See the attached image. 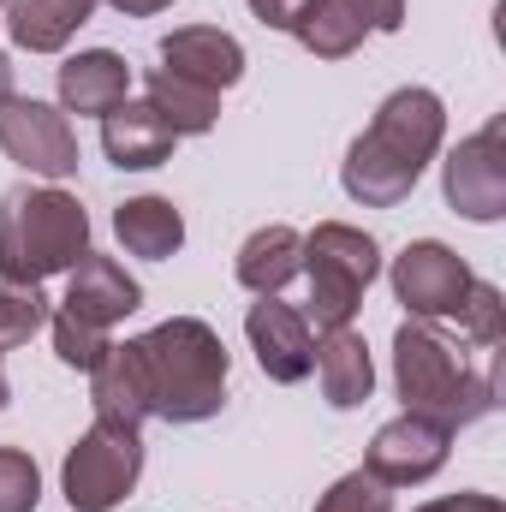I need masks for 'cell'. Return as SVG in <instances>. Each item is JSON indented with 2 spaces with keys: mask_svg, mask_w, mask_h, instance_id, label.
I'll return each mask as SVG.
<instances>
[{
  "mask_svg": "<svg viewBox=\"0 0 506 512\" xmlns=\"http://www.w3.org/2000/svg\"><path fill=\"white\" fill-rule=\"evenodd\" d=\"M441 137H447V108H441L435 90H423V84L393 90L376 108V120L358 131V143L346 149V167H340L346 197L364 203V209L405 203L417 191L423 167L435 161Z\"/></svg>",
  "mask_w": 506,
  "mask_h": 512,
  "instance_id": "6da1fadb",
  "label": "cell"
},
{
  "mask_svg": "<svg viewBox=\"0 0 506 512\" xmlns=\"http://www.w3.org/2000/svg\"><path fill=\"white\" fill-rule=\"evenodd\" d=\"M143 411L161 423H209L227 405V346L197 316H167L126 340Z\"/></svg>",
  "mask_w": 506,
  "mask_h": 512,
  "instance_id": "7a4b0ae2",
  "label": "cell"
},
{
  "mask_svg": "<svg viewBox=\"0 0 506 512\" xmlns=\"http://www.w3.org/2000/svg\"><path fill=\"white\" fill-rule=\"evenodd\" d=\"M90 256V215L60 185H12L0 197V274L42 286Z\"/></svg>",
  "mask_w": 506,
  "mask_h": 512,
  "instance_id": "3957f363",
  "label": "cell"
},
{
  "mask_svg": "<svg viewBox=\"0 0 506 512\" xmlns=\"http://www.w3.org/2000/svg\"><path fill=\"white\" fill-rule=\"evenodd\" d=\"M393 387H399L405 411H417L441 429H465L495 411V376L471 370V358L429 322H405L393 334Z\"/></svg>",
  "mask_w": 506,
  "mask_h": 512,
  "instance_id": "277c9868",
  "label": "cell"
},
{
  "mask_svg": "<svg viewBox=\"0 0 506 512\" xmlns=\"http://www.w3.org/2000/svg\"><path fill=\"white\" fill-rule=\"evenodd\" d=\"M304 274H310V310H304V322H316L322 334L328 328H352L370 280L381 274V251L370 233H358L346 221H322L304 239Z\"/></svg>",
  "mask_w": 506,
  "mask_h": 512,
  "instance_id": "5b68a950",
  "label": "cell"
},
{
  "mask_svg": "<svg viewBox=\"0 0 506 512\" xmlns=\"http://www.w3.org/2000/svg\"><path fill=\"white\" fill-rule=\"evenodd\" d=\"M137 477H143V435L126 423H102V417L72 441L60 465V489L72 512H114L137 489Z\"/></svg>",
  "mask_w": 506,
  "mask_h": 512,
  "instance_id": "8992f818",
  "label": "cell"
},
{
  "mask_svg": "<svg viewBox=\"0 0 506 512\" xmlns=\"http://www.w3.org/2000/svg\"><path fill=\"white\" fill-rule=\"evenodd\" d=\"M471 280L477 274L465 268V256L441 239H417L393 256V298L411 310V322H459Z\"/></svg>",
  "mask_w": 506,
  "mask_h": 512,
  "instance_id": "52a82bcc",
  "label": "cell"
},
{
  "mask_svg": "<svg viewBox=\"0 0 506 512\" xmlns=\"http://www.w3.org/2000/svg\"><path fill=\"white\" fill-rule=\"evenodd\" d=\"M0 149L36 179H72L78 173V131L54 102L6 96L0 102Z\"/></svg>",
  "mask_w": 506,
  "mask_h": 512,
  "instance_id": "ba28073f",
  "label": "cell"
},
{
  "mask_svg": "<svg viewBox=\"0 0 506 512\" xmlns=\"http://www.w3.org/2000/svg\"><path fill=\"white\" fill-rule=\"evenodd\" d=\"M441 191H447L453 215L501 221L506 215V120H489L483 131H471L441 161Z\"/></svg>",
  "mask_w": 506,
  "mask_h": 512,
  "instance_id": "9c48e42d",
  "label": "cell"
},
{
  "mask_svg": "<svg viewBox=\"0 0 506 512\" xmlns=\"http://www.w3.org/2000/svg\"><path fill=\"white\" fill-rule=\"evenodd\" d=\"M447 447H453V429L417 417V411H399L393 423H381L370 453H364V477H376L381 489H411V483H429L441 465H447Z\"/></svg>",
  "mask_w": 506,
  "mask_h": 512,
  "instance_id": "30bf717a",
  "label": "cell"
},
{
  "mask_svg": "<svg viewBox=\"0 0 506 512\" xmlns=\"http://www.w3.org/2000/svg\"><path fill=\"white\" fill-rule=\"evenodd\" d=\"M245 334H251V352L268 382H304L316 370V334H310L304 310H292L280 298H256L245 316Z\"/></svg>",
  "mask_w": 506,
  "mask_h": 512,
  "instance_id": "8fae6325",
  "label": "cell"
},
{
  "mask_svg": "<svg viewBox=\"0 0 506 512\" xmlns=\"http://www.w3.org/2000/svg\"><path fill=\"white\" fill-rule=\"evenodd\" d=\"M161 72L221 96L245 78V48H239V36H227L215 24H185V30L161 36Z\"/></svg>",
  "mask_w": 506,
  "mask_h": 512,
  "instance_id": "7c38bea8",
  "label": "cell"
},
{
  "mask_svg": "<svg viewBox=\"0 0 506 512\" xmlns=\"http://www.w3.org/2000/svg\"><path fill=\"white\" fill-rule=\"evenodd\" d=\"M137 304H143V286L131 280L114 256H96V251L72 268V280H66V298H60V310H66L72 322L96 328V334H108L114 322H126Z\"/></svg>",
  "mask_w": 506,
  "mask_h": 512,
  "instance_id": "4fadbf2b",
  "label": "cell"
},
{
  "mask_svg": "<svg viewBox=\"0 0 506 512\" xmlns=\"http://www.w3.org/2000/svg\"><path fill=\"white\" fill-rule=\"evenodd\" d=\"M131 96V66L114 48H84L60 66V114H114Z\"/></svg>",
  "mask_w": 506,
  "mask_h": 512,
  "instance_id": "5bb4252c",
  "label": "cell"
},
{
  "mask_svg": "<svg viewBox=\"0 0 506 512\" xmlns=\"http://www.w3.org/2000/svg\"><path fill=\"white\" fill-rule=\"evenodd\" d=\"M173 131L167 120L149 108V102H120L114 114H102V149H108V161L120 167V173H149V167H161L167 155H173Z\"/></svg>",
  "mask_w": 506,
  "mask_h": 512,
  "instance_id": "9a60e30c",
  "label": "cell"
},
{
  "mask_svg": "<svg viewBox=\"0 0 506 512\" xmlns=\"http://www.w3.org/2000/svg\"><path fill=\"white\" fill-rule=\"evenodd\" d=\"M316 382H322V399L334 411H358L376 387V364H370V346L358 328H328L316 340Z\"/></svg>",
  "mask_w": 506,
  "mask_h": 512,
  "instance_id": "2e32d148",
  "label": "cell"
},
{
  "mask_svg": "<svg viewBox=\"0 0 506 512\" xmlns=\"http://www.w3.org/2000/svg\"><path fill=\"white\" fill-rule=\"evenodd\" d=\"M233 274H239V286L256 292V298H280L304 274V233H292V227H256L251 239L239 245Z\"/></svg>",
  "mask_w": 506,
  "mask_h": 512,
  "instance_id": "e0dca14e",
  "label": "cell"
},
{
  "mask_svg": "<svg viewBox=\"0 0 506 512\" xmlns=\"http://www.w3.org/2000/svg\"><path fill=\"white\" fill-rule=\"evenodd\" d=\"M96 0H6L0 18H6V36L30 54H60L84 24H90Z\"/></svg>",
  "mask_w": 506,
  "mask_h": 512,
  "instance_id": "ac0fdd59",
  "label": "cell"
},
{
  "mask_svg": "<svg viewBox=\"0 0 506 512\" xmlns=\"http://www.w3.org/2000/svg\"><path fill=\"white\" fill-rule=\"evenodd\" d=\"M114 233L131 256L143 262H167V256L185 245V215L167 203V197H131L114 209Z\"/></svg>",
  "mask_w": 506,
  "mask_h": 512,
  "instance_id": "d6986e66",
  "label": "cell"
},
{
  "mask_svg": "<svg viewBox=\"0 0 506 512\" xmlns=\"http://www.w3.org/2000/svg\"><path fill=\"white\" fill-rule=\"evenodd\" d=\"M143 102L167 120L173 137H203V131H215V120H221V96L215 90H197V84H185V78H173L161 66L143 78Z\"/></svg>",
  "mask_w": 506,
  "mask_h": 512,
  "instance_id": "ffe728a7",
  "label": "cell"
},
{
  "mask_svg": "<svg viewBox=\"0 0 506 512\" xmlns=\"http://www.w3.org/2000/svg\"><path fill=\"white\" fill-rule=\"evenodd\" d=\"M90 399H96V417L102 423H126L137 429L149 411H143V393H137V376H131V358L126 346H108L102 364L90 370Z\"/></svg>",
  "mask_w": 506,
  "mask_h": 512,
  "instance_id": "44dd1931",
  "label": "cell"
},
{
  "mask_svg": "<svg viewBox=\"0 0 506 512\" xmlns=\"http://www.w3.org/2000/svg\"><path fill=\"white\" fill-rule=\"evenodd\" d=\"M316 60H346V54H358V42L370 36L358 18H352V6L346 0H310V12H304V24L292 30Z\"/></svg>",
  "mask_w": 506,
  "mask_h": 512,
  "instance_id": "7402d4cb",
  "label": "cell"
},
{
  "mask_svg": "<svg viewBox=\"0 0 506 512\" xmlns=\"http://www.w3.org/2000/svg\"><path fill=\"white\" fill-rule=\"evenodd\" d=\"M42 322H48L42 286H24V280H6V274H0V352L24 346Z\"/></svg>",
  "mask_w": 506,
  "mask_h": 512,
  "instance_id": "603a6c76",
  "label": "cell"
},
{
  "mask_svg": "<svg viewBox=\"0 0 506 512\" xmlns=\"http://www.w3.org/2000/svg\"><path fill=\"white\" fill-rule=\"evenodd\" d=\"M459 334H465L471 346H501V340H506V298H501V286L471 280L465 310H459Z\"/></svg>",
  "mask_w": 506,
  "mask_h": 512,
  "instance_id": "cb8c5ba5",
  "label": "cell"
},
{
  "mask_svg": "<svg viewBox=\"0 0 506 512\" xmlns=\"http://www.w3.org/2000/svg\"><path fill=\"white\" fill-rule=\"evenodd\" d=\"M42 501V471L30 453L0 447V512H36Z\"/></svg>",
  "mask_w": 506,
  "mask_h": 512,
  "instance_id": "d4e9b609",
  "label": "cell"
},
{
  "mask_svg": "<svg viewBox=\"0 0 506 512\" xmlns=\"http://www.w3.org/2000/svg\"><path fill=\"white\" fill-rule=\"evenodd\" d=\"M108 346H114L108 334H96V328H84V322H72L66 310L54 316V358H60L66 370H84V376H90V370L102 364V352H108Z\"/></svg>",
  "mask_w": 506,
  "mask_h": 512,
  "instance_id": "484cf974",
  "label": "cell"
},
{
  "mask_svg": "<svg viewBox=\"0 0 506 512\" xmlns=\"http://www.w3.org/2000/svg\"><path fill=\"white\" fill-rule=\"evenodd\" d=\"M316 512H393V507H387V489H381L376 477L352 471V477H340V483L316 501Z\"/></svg>",
  "mask_w": 506,
  "mask_h": 512,
  "instance_id": "4316f807",
  "label": "cell"
},
{
  "mask_svg": "<svg viewBox=\"0 0 506 512\" xmlns=\"http://www.w3.org/2000/svg\"><path fill=\"white\" fill-rule=\"evenodd\" d=\"M251 12H256V24H268V30H298L304 24V12H310V0H251Z\"/></svg>",
  "mask_w": 506,
  "mask_h": 512,
  "instance_id": "83f0119b",
  "label": "cell"
},
{
  "mask_svg": "<svg viewBox=\"0 0 506 512\" xmlns=\"http://www.w3.org/2000/svg\"><path fill=\"white\" fill-rule=\"evenodd\" d=\"M346 6L364 30H399L405 24V0H346Z\"/></svg>",
  "mask_w": 506,
  "mask_h": 512,
  "instance_id": "f1b7e54d",
  "label": "cell"
},
{
  "mask_svg": "<svg viewBox=\"0 0 506 512\" xmlns=\"http://www.w3.org/2000/svg\"><path fill=\"white\" fill-rule=\"evenodd\" d=\"M417 512H506L495 495H477V489H465V495H447V501H429V507Z\"/></svg>",
  "mask_w": 506,
  "mask_h": 512,
  "instance_id": "f546056e",
  "label": "cell"
},
{
  "mask_svg": "<svg viewBox=\"0 0 506 512\" xmlns=\"http://www.w3.org/2000/svg\"><path fill=\"white\" fill-rule=\"evenodd\" d=\"M114 12H126V18H149V12H167L173 0H108Z\"/></svg>",
  "mask_w": 506,
  "mask_h": 512,
  "instance_id": "4dcf8cb0",
  "label": "cell"
},
{
  "mask_svg": "<svg viewBox=\"0 0 506 512\" xmlns=\"http://www.w3.org/2000/svg\"><path fill=\"white\" fill-rule=\"evenodd\" d=\"M6 96H12V60L0 54V102H6Z\"/></svg>",
  "mask_w": 506,
  "mask_h": 512,
  "instance_id": "1f68e13d",
  "label": "cell"
},
{
  "mask_svg": "<svg viewBox=\"0 0 506 512\" xmlns=\"http://www.w3.org/2000/svg\"><path fill=\"white\" fill-rule=\"evenodd\" d=\"M0 405H6V370H0Z\"/></svg>",
  "mask_w": 506,
  "mask_h": 512,
  "instance_id": "d6a6232c",
  "label": "cell"
},
{
  "mask_svg": "<svg viewBox=\"0 0 506 512\" xmlns=\"http://www.w3.org/2000/svg\"><path fill=\"white\" fill-rule=\"evenodd\" d=\"M0 6H6V0H0Z\"/></svg>",
  "mask_w": 506,
  "mask_h": 512,
  "instance_id": "836d02e7",
  "label": "cell"
}]
</instances>
